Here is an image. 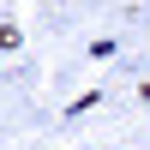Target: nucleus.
Listing matches in <instances>:
<instances>
[]
</instances>
